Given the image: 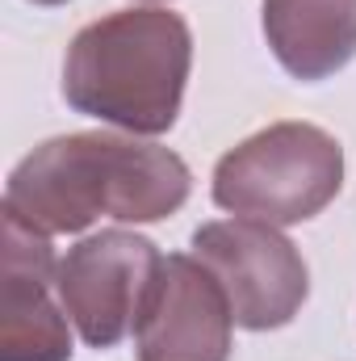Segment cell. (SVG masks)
<instances>
[{
	"instance_id": "1",
	"label": "cell",
	"mask_w": 356,
	"mask_h": 361,
	"mask_svg": "<svg viewBox=\"0 0 356 361\" xmlns=\"http://www.w3.org/2000/svg\"><path fill=\"white\" fill-rule=\"evenodd\" d=\"M189 164L134 135H59L34 147L8 177L4 210L46 235L84 231L96 219L160 223L189 202Z\"/></svg>"
},
{
	"instance_id": "5",
	"label": "cell",
	"mask_w": 356,
	"mask_h": 361,
	"mask_svg": "<svg viewBox=\"0 0 356 361\" xmlns=\"http://www.w3.org/2000/svg\"><path fill=\"white\" fill-rule=\"evenodd\" d=\"M160 265L164 257L155 252V244L122 227L96 231L68 248L55 273V290L84 345L113 349L139 328Z\"/></svg>"
},
{
	"instance_id": "2",
	"label": "cell",
	"mask_w": 356,
	"mask_h": 361,
	"mask_svg": "<svg viewBox=\"0 0 356 361\" xmlns=\"http://www.w3.org/2000/svg\"><path fill=\"white\" fill-rule=\"evenodd\" d=\"M193 34L180 13L122 8L84 25L63 55V101L130 135H164L180 118Z\"/></svg>"
},
{
	"instance_id": "3",
	"label": "cell",
	"mask_w": 356,
	"mask_h": 361,
	"mask_svg": "<svg viewBox=\"0 0 356 361\" xmlns=\"http://www.w3.org/2000/svg\"><path fill=\"white\" fill-rule=\"evenodd\" d=\"M344 189V147L314 122H272L214 164V202L235 219L293 227Z\"/></svg>"
},
{
	"instance_id": "9",
	"label": "cell",
	"mask_w": 356,
	"mask_h": 361,
	"mask_svg": "<svg viewBox=\"0 0 356 361\" xmlns=\"http://www.w3.org/2000/svg\"><path fill=\"white\" fill-rule=\"evenodd\" d=\"M34 4H68V0H34Z\"/></svg>"
},
{
	"instance_id": "4",
	"label": "cell",
	"mask_w": 356,
	"mask_h": 361,
	"mask_svg": "<svg viewBox=\"0 0 356 361\" xmlns=\"http://www.w3.org/2000/svg\"><path fill=\"white\" fill-rule=\"evenodd\" d=\"M193 257L222 286L235 328L248 332L285 328L310 294V273L302 252L272 223L256 219L201 223L193 231Z\"/></svg>"
},
{
	"instance_id": "7",
	"label": "cell",
	"mask_w": 356,
	"mask_h": 361,
	"mask_svg": "<svg viewBox=\"0 0 356 361\" xmlns=\"http://www.w3.org/2000/svg\"><path fill=\"white\" fill-rule=\"evenodd\" d=\"M231 302L197 257H164L155 290L134 328V361H227Z\"/></svg>"
},
{
	"instance_id": "6",
	"label": "cell",
	"mask_w": 356,
	"mask_h": 361,
	"mask_svg": "<svg viewBox=\"0 0 356 361\" xmlns=\"http://www.w3.org/2000/svg\"><path fill=\"white\" fill-rule=\"evenodd\" d=\"M4 286H0V361H72V328L55 290L51 235L4 210Z\"/></svg>"
},
{
	"instance_id": "8",
	"label": "cell",
	"mask_w": 356,
	"mask_h": 361,
	"mask_svg": "<svg viewBox=\"0 0 356 361\" xmlns=\"http://www.w3.org/2000/svg\"><path fill=\"white\" fill-rule=\"evenodd\" d=\"M268 51L302 80H327L356 59V0H265L260 8Z\"/></svg>"
}]
</instances>
